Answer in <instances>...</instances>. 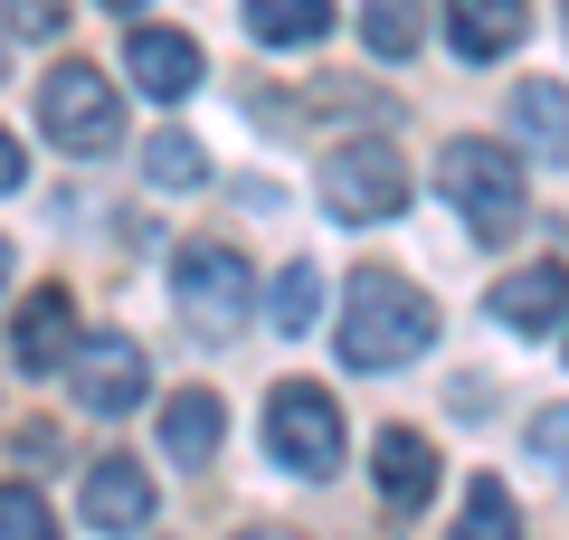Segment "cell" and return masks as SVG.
Returning <instances> with one entry per match:
<instances>
[{"mask_svg": "<svg viewBox=\"0 0 569 540\" xmlns=\"http://www.w3.org/2000/svg\"><path fill=\"white\" fill-rule=\"evenodd\" d=\"M86 521H96V531H142V521H152V474H142L133 456L86 464Z\"/></svg>", "mask_w": 569, "mask_h": 540, "instance_id": "11", "label": "cell"}, {"mask_svg": "<svg viewBox=\"0 0 569 540\" xmlns=\"http://www.w3.org/2000/svg\"><path fill=\"white\" fill-rule=\"evenodd\" d=\"M427 341H437V313H427V294L408 276H389V266L351 276V294H342V370H399Z\"/></svg>", "mask_w": 569, "mask_h": 540, "instance_id": "1", "label": "cell"}, {"mask_svg": "<svg viewBox=\"0 0 569 540\" xmlns=\"http://www.w3.org/2000/svg\"><path fill=\"white\" fill-rule=\"evenodd\" d=\"M493 313L512 322V332H550V322L569 313V266H522V276L493 284Z\"/></svg>", "mask_w": 569, "mask_h": 540, "instance_id": "14", "label": "cell"}, {"mask_svg": "<svg viewBox=\"0 0 569 540\" xmlns=\"http://www.w3.org/2000/svg\"><path fill=\"white\" fill-rule=\"evenodd\" d=\"M257 540H276V531H257Z\"/></svg>", "mask_w": 569, "mask_h": 540, "instance_id": "28", "label": "cell"}, {"mask_svg": "<svg viewBox=\"0 0 569 540\" xmlns=\"http://www.w3.org/2000/svg\"><path fill=\"white\" fill-rule=\"evenodd\" d=\"M10 456H20V464H58V427H20Z\"/></svg>", "mask_w": 569, "mask_h": 540, "instance_id": "24", "label": "cell"}, {"mask_svg": "<svg viewBox=\"0 0 569 540\" xmlns=\"http://www.w3.org/2000/svg\"><path fill=\"white\" fill-rule=\"evenodd\" d=\"M114 10H133V0H114Z\"/></svg>", "mask_w": 569, "mask_h": 540, "instance_id": "27", "label": "cell"}, {"mask_svg": "<svg viewBox=\"0 0 569 540\" xmlns=\"http://www.w3.org/2000/svg\"><path fill=\"white\" fill-rule=\"evenodd\" d=\"M0 284H10V247H0Z\"/></svg>", "mask_w": 569, "mask_h": 540, "instance_id": "26", "label": "cell"}, {"mask_svg": "<svg viewBox=\"0 0 569 540\" xmlns=\"http://www.w3.org/2000/svg\"><path fill=\"white\" fill-rule=\"evenodd\" d=\"M522 29H531V0H447V39H456V58H466V67L512 58Z\"/></svg>", "mask_w": 569, "mask_h": 540, "instance_id": "9", "label": "cell"}, {"mask_svg": "<svg viewBox=\"0 0 569 540\" xmlns=\"http://www.w3.org/2000/svg\"><path fill=\"white\" fill-rule=\"evenodd\" d=\"M313 313H323V276L313 266H284L276 276V332H313Z\"/></svg>", "mask_w": 569, "mask_h": 540, "instance_id": "20", "label": "cell"}, {"mask_svg": "<svg viewBox=\"0 0 569 540\" xmlns=\"http://www.w3.org/2000/svg\"><path fill=\"white\" fill-rule=\"evenodd\" d=\"M323 200L342 209V219H399L408 209V161L389 152V142H342V152L323 161Z\"/></svg>", "mask_w": 569, "mask_h": 540, "instance_id": "6", "label": "cell"}, {"mask_svg": "<svg viewBox=\"0 0 569 540\" xmlns=\"http://www.w3.org/2000/svg\"><path fill=\"white\" fill-rule=\"evenodd\" d=\"M20 171H29V161H20V142L0 133V190H20Z\"/></svg>", "mask_w": 569, "mask_h": 540, "instance_id": "25", "label": "cell"}, {"mask_svg": "<svg viewBox=\"0 0 569 540\" xmlns=\"http://www.w3.org/2000/svg\"><path fill=\"white\" fill-rule=\"evenodd\" d=\"M171 294H181L209 332H238L247 303H257V266H247L238 247H181V257H171Z\"/></svg>", "mask_w": 569, "mask_h": 540, "instance_id": "5", "label": "cell"}, {"mask_svg": "<svg viewBox=\"0 0 569 540\" xmlns=\"http://www.w3.org/2000/svg\"><path fill=\"white\" fill-rule=\"evenodd\" d=\"M418 0H370L361 10V39H370V58H418Z\"/></svg>", "mask_w": 569, "mask_h": 540, "instance_id": "18", "label": "cell"}, {"mask_svg": "<svg viewBox=\"0 0 569 540\" xmlns=\"http://www.w3.org/2000/svg\"><path fill=\"white\" fill-rule=\"evenodd\" d=\"M10 351H20V370H67V351H77V294H58V284H39V303H20V322H10Z\"/></svg>", "mask_w": 569, "mask_h": 540, "instance_id": "10", "label": "cell"}, {"mask_svg": "<svg viewBox=\"0 0 569 540\" xmlns=\"http://www.w3.org/2000/svg\"><path fill=\"white\" fill-rule=\"evenodd\" d=\"M67 370H77V408H96V418H123V408H142V351H133L123 332L77 341V351H67Z\"/></svg>", "mask_w": 569, "mask_h": 540, "instance_id": "7", "label": "cell"}, {"mask_svg": "<svg viewBox=\"0 0 569 540\" xmlns=\"http://www.w3.org/2000/svg\"><path fill=\"white\" fill-rule=\"evenodd\" d=\"M219 437H228V408L209 399V389H181V399L162 408V456L209 464V456H219Z\"/></svg>", "mask_w": 569, "mask_h": 540, "instance_id": "15", "label": "cell"}, {"mask_svg": "<svg viewBox=\"0 0 569 540\" xmlns=\"http://www.w3.org/2000/svg\"><path fill=\"white\" fill-rule=\"evenodd\" d=\"M247 29L266 48H313L332 29V0H247Z\"/></svg>", "mask_w": 569, "mask_h": 540, "instance_id": "16", "label": "cell"}, {"mask_svg": "<svg viewBox=\"0 0 569 540\" xmlns=\"http://www.w3.org/2000/svg\"><path fill=\"white\" fill-rule=\"evenodd\" d=\"M39 133L58 152H114L123 142V104H114V77L104 67H58L39 86Z\"/></svg>", "mask_w": 569, "mask_h": 540, "instance_id": "4", "label": "cell"}, {"mask_svg": "<svg viewBox=\"0 0 569 540\" xmlns=\"http://www.w3.org/2000/svg\"><path fill=\"white\" fill-rule=\"evenodd\" d=\"M531 446H541V456H550V464H560V474H569V408H550V418L531 427Z\"/></svg>", "mask_w": 569, "mask_h": 540, "instance_id": "23", "label": "cell"}, {"mask_svg": "<svg viewBox=\"0 0 569 540\" xmlns=\"http://www.w3.org/2000/svg\"><path fill=\"white\" fill-rule=\"evenodd\" d=\"M142 171L162 180V190H200V180H209V152H200L190 133H152V142H142Z\"/></svg>", "mask_w": 569, "mask_h": 540, "instance_id": "19", "label": "cell"}, {"mask_svg": "<svg viewBox=\"0 0 569 540\" xmlns=\"http://www.w3.org/2000/svg\"><path fill=\"white\" fill-rule=\"evenodd\" d=\"M437 180H447V200H456V219L466 228H485V238H512V228L531 219V190H522V161L512 152H493V142H447L437 152Z\"/></svg>", "mask_w": 569, "mask_h": 540, "instance_id": "2", "label": "cell"}, {"mask_svg": "<svg viewBox=\"0 0 569 540\" xmlns=\"http://www.w3.org/2000/svg\"><path fill=\"white\" fill-rule=\"evenodd\" d=\"M370 474H380V493L399 502V512H418V502L437 493V446H427L418 427H380V446H370Z\"/></svg>", "mask_w": 569, "mask_h": 540, "instance_id": "12", "label": "cell"}, {"mask_svg": "<svg viewBox=\"0 0 569 540\" xmlns=\"http://www.w3.org/2000/svg\"><path fill=\"white\" fill-rule=\"evenodd\" d=\"M266 456L284 464V474H332L342 464V408H332V389L313 380H284L276 399H266Z\"/></svg>", "mask_w": 569, "mask_h": 540, "instance_id": "3", "label": "cell"}, {"mask_svg": "<svg viewBox=\"0 0 569 540\" xmlns=\"http://www.w3.org/2000/svg\"><path fill=\"white\" fill-rule=\"evenodd\" d=\"M10 29H20V39H58V29H67V0H10Z\"/></svg>", "mask_w": 569, "mask_h": 540, "instance_id": "22", "label": "cell"}, {"mask_svg": "<svg viewBox=\"0 0 569 540\" xmlns=\"http://www.w3.org/2000/svg\"><path fill=\"white\" fill-rule=\"evenodd\" d=\"M512 133L531 142V161H569V86L560 77H522L512 86Z\"/></svg>", "mask_w": 569, "mask_h": 540, "instance_id": "13", "label": "cell"}, {"mask_svg": "<svg viewBox=\"0 0 569 540\" xmlns=\"http://www.w3.org/2000/svg\"><path fill=\"white\" fill-rule=\"evenodd\" d=\"M0 540H67V531H58V512H48L29 483H0Z\"/></svg>", "mask_w": 569, "mask_h": 540, "instance_id": "21", "label": "cell"}, {"mask_svg": "<svg viewBox=\"0 0 569 540\" xmlns=\"http://www.w3.org/2000/svg\"><path fill=\"white\" fill-rule=\"evenodd\" d=\"M456 540H522V512H512V493L493 474L466 483V521H456Z\"/></svg>", "mask_w": 569, "mask_h": 540, "instance_id": "17", "label": "cell"}, {"mask_svg": "<svg viewBox=\"0 0 569 540\" xmlns=\"http://www.w3.org/2000/svg\"><path fill=\"white\" fill-rule=\"evenodd\" d=\"M123 77H133L152 104H181L190 86H200V48H190L181 29H133V48H123Z\"/></svg>", "mask_w": 569, "mask_h": 540, "instance_id": "8", "label": "cell"}]
</instances>
